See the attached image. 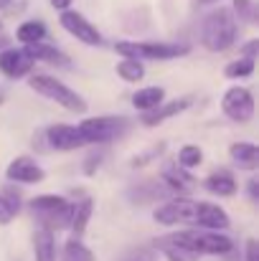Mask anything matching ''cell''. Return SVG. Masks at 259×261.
Masks as SVG:
<instances>
[{"label": "cell", "instance_id": "6da1fadb", "mask_svg": "<svg viewBox=\"0 0 259 261\" xmlns=\"http://www.w3.org/2000/svg\"><path fill=\"white\" fill-rule=\"evenodd\" d=\"M237 41V18L229 8H216L203 18L201 25V43L208 51H226Z\"/></svg>", "mask_w": 259, "mask_h": 261}, {"label": "cell", "instance_id": "7a4b0ae2", "mask_svg": "<svg viewBox=\"0 0 259 261\" xmlns=\"http://www.w3.org/2000/svg\"><path fill=\"white\" fill-rule=\"evenodd\" d=\"M28 87L33 89L36 94L56 101L59 107H64V109H69L74 114H84L86 112V101L82 99V94H77L72 87H66L64 82H59L51 74H33L28 79Z\"/></svg>", "mask_w": 259, "mask_h": 261}, {"label": "cell", "instance_id": "3957f363", "mask_svg": "<svg viewBox=\"0 0 259 261\" xmlns=\"http://www.w3.org/2000/svg\"><path fill=\"white\" fill-rule=\"evenodd\" d=\"M168 239L175 241L178 246L193 251V254H216L224 256L234 249L231 239L224 236L221 231H178V233H168Z\"/></svg>", "mask_w": 259, "mask_h": 261}, {"label": "cell", "instance_id": "277c9868", "mask_svg": "<svg viewBox=\"0 0 259 261\" xmlns=\"http://www.w3.org/2000/svg\"><path fill=\"white\" fill-rule=\"evenodd\" d=\"M130 127V119L125 117H86L79 122V135L86 145H104L117 137H122Z\"/></svg>", "mask_w": 259, "mask_h": 261}, {"label": "cell", "instance_id": "5b68a950", "mask_svg": "<svg viewBox=\"0 0 259 261\" xmlns=\"http://www.w3.org/2000/svg\"><path fill=\"white\" fill-rule=\"evenodd\" d=\"M114 51L122 54V56H132V59H150V61H171L178 56H185L188 54V46H180V43H155V41H148V43H137V41H117L114 43Z\"/></svg>", "mask_w": 259, "mask_h": 261}, {"label": "cell", "instance_id": "8992f818", "mask_svg": "<svg viewBox=\"0 0 259 261\" xmlns=\"http://www.w3.org/2000/svg\"><path fill=\"white\" fill-rule=\"evenodd\" d=\"M221 112L231 122H249L254 117V96H252V91L244 87L229 89L221 96Z\"/></svg>", "mask_w": 259, "mask_h": 261}, {"label": "cell", "instance_id": "52a82bcc", "mask_svg": "<svg viewBox=\"0 0 259 261\" xmlns=\"http://www.w3.org/2000/svg\"><path fill=\"white\" fill-rule=\"evenodd\" d=\"M59 23L64 25V31L66 33H72L77 41H82L86 46H102V33L86 20L82 13H77V10H61V15H59Z\"/></svg>", "mask_w": 259, "mask_h": 261}, {"label": "cell", "instance_id": "ba28073f", "mask_svg": "<svg viewBox=\"0 0 259 261\" xmlns=\"http://www.w3.org/2000/svg\"><path fill=\"white\" fill-rule=\"evenodd\" d=\"M33 56L28 48H3L0 51V74L8 79H23L33 71Z\"/></svg>", "mask_w": 259, "mask_h": 261}, {"label": "cell", "instance_id": "9c48e42d", "mask_svg": "<svg viewBox=\"0 0 259 261\" xmlns=\"http://www.w3.org/2000/svg\"><path fill=\"white\" fill-rule=\"evenodd\" d=\"M193 200H188L185 195H175L171 198L168 203H163L160 208H155V221L158 223H163V226H175V223H180V221H191V216H193Z\"/></svg>", "mask_w": 259, "mask_h": 261}, {"label": "cell", "instance_id": "30bf717a", "mask_svg": "<svg viewBox=\"0 0 259 261\" xmlns=\"http://www.w3.org/2000/svg\"><path fill=\"white\" fill-rule=\"evenodd\" d=\"M191 221L196 226H203L208 231H226L229 228V216L221 205L216 203H196L193 205V216Z\"/></svg>", "mask_w": 259, "mask_h": 261}, {"label": "cell", "instance_id": "8fae6325", "mask_svg": "<svg viewBox=\"0 0 259 261\" xmlns=\"http://www.w3.org/2000/svg\"><path fill=\"white\" fill-rule=\"evenodd\" d=\"M8 180H13V182H23V185H33V182H41L46 173H43V168L33 160V158H15L10 165H8Z\"/></svg>", "mask_w": 259, "mask_h": 261}, {"label": "cell", "instance_id": "7c38bea8", "mask_svg": "<svg viewBox=\"0 0 259 261\" xmlns=\"http://www.w3.org/2000/svg\"><path fill=\"white\" fill-rule=\"evenodd\" d=\"M46 140L54 150H61V152H69V150H79L82 145H86L79 135L77 127L72 124H54L46 129Z\"/></svg>", "mask_w": 259, "mask_h": 261}, {"label": "cell", "instance_id": "4fadbf2b", "mask_svg": "<svg viewBox=\"0 0 259 261\" xmlns=\"http://www.w3.org/2000/svg\"><path fill=\"white\" fill-rule=\"evenodd\" d=\"M160 180H163V188L173 193V195H188L191 188H193V177L183 170H175V168H166L160 173Z\"/></svg>", "mask_w": 259, "mask_h": 261}, {"label": "cell", "instance_id": "5bb4252c", "mask_svg": "<svg viewBox=\"0 0 259 261\" xmlns=\"http://www.w3.org/2000/svg\"><path fill=\"white\" fill-rule=\"evenodd\" d=\"M191 107V99H175V101H168L166 107H155V109H148V114H143V124L145 127H155V124H160V122H166V119H171L175 114H180L183 109H188Z\"/></svg>", "mask_w": 259, "mask_h": 261}, {"label": "cell", "instance_id": "9a60e30c", "mask_svg": "<svg viewBox=\"0 0 259 261\" xmlns=\"http://www.w3.org/2000/svg\"><path fill=\"white\" fill-rule=\"evenodd\" d=\"M229 155H231V160H234L239 168H244V170H257L259 147L254 142H234V145L229 147Z\"/></svg>", "mask_w": 259, "mask_h": 261}, {"label": "cell", "instance_id": "2e32d148", "mask_svg": "<svg viewBox=\"0 0 259 261\" xmlns=\"http://www.w3.org/2000/svg\"><path fill=\"white\" fill-rule=\"evenodd\" d=\"M72 216H74V203H69V200H66L61 208H56V211H54V213H49V216H41L38 221H41V228H46V231L56 233V231L69 228Z\"/></svg>", "mask_w": 259, "mask_h": 261}, {"label": "cell", "instance_id": "e0dca14e", "mask_svg": "<svg viewBox=\"0 0 259 261\" xmlns=\"http://www.w3.org/2000/svg\"><path fill=\"white\" fill-rule=\"evenodd\" d=\"M206 190L208 193H214V195H224V198H229V195H234L237 193V180H234V175L226 173V170H221V173H211L206 177Z\"/></svg>", "mask_w": 259, "mask_h": 261}, {"label": "cell", "instance_id": "ac0fdd59", "mask_svg": "<svg viewBox=\"0 0 259 261\" xmlns=\"http://www.w3.org/2000/svg\"><path fill=\"white\" fill-rule=\"evenodd\" d=\"M26 48H28V54L33 56V61H46V64H56V66H69V64H72L59 48L46 46L43 41H38V43H28Z\"/></svg>", "mask_w": 259, "mask_h": 261}, {"label": "cell", "instance_id": "d6986e66", "mask_svg": "<svg viewBox=\"0 0 259 261\" xmlns=\"http://www.w3.org/2000/svg\"><path fill=\"white\" fill-rule=\"evenodd\" d=\"M33 251H36V261H56V241L54 233L46 228H38L33 233Z\"/></svg>", "mask_w": 259, "mask_h": 261}, {"label": "cell", "instance_id": "ffe728a7", "mask_svg": "<svg viewBox=\"0 0 259 261\" xmlns=\"http://www.w3.org/2000/svg\"><path fill=\"white\" fill-rule=\"evenodd\" d=\"M163 89L160 87H145V89H137L132 94V107L140 109V112H148V109H155L163 104Z\"/></svg>", "mask_w": 259, "mask_h": 261}, {"label": "cell", "instance_id": "44dd1931", "mask_svg": "<svg viewBox=\"0 0 259 261\" xmlns=\"http://www.w3.org/2000/svg\"><path fill=\"white\" fill-rule=\"evenodd\" d=\"M91 211H94V200L91 198H84L79 205H74V216H72V223H69L74 239H82L84 236L86 226H89V218H91Z\"/></svg>", "mask_w": 259, "mask_h": 261}, {"label": "cell", "instance_id": "7402d4cb", "mask_svg": "<svg viewBox=\"0 0 259 261\" xmlns=\"http://www.w3.org/2000/svg\"><path fill=\"white\" fill-rule=\"evenodd\" d=\"M155 249H158V251H163V256H166L168 261H198V254H193V251H188V249L178 246V244L171 241L168 236L158 239V241H155Z\"/></svg>", "mask_w": 259, "mask_h": 261}, {"label": "cell", "instance_id": "603a6c76", "mask_svg": "<svg viewBox=\"0 0 259 261\" xmlns=\"http://www.w3.org/2000/svg\"><path fill=\"white\" fill-rule=\"evenodd\" d=\"M46 33H49V31H46V25H43L41 20H26V23L18 25L15 38H18L23 46H28V43H38V41H43Z\"/></svg>", "mask_w": 259, "mask_h": 261}, {"label": "cell", "instance_id": "cb8c5ba5", "mask_svg": "<svg viewBox=\"0 0 259 261\" xmlns=\"http://www.w3.org/2000/svg\"><path fill=\"white\" fill-rule=\"evenodd\" d=\"M117 76L127 84H137L143 76H145V69L140 64V59H132V56H125L120 64H117Z\"/></svg>", "mask_w": 259, "mask_h": 261}, {"label": "cell", "instance_id": "d4e9b609", "mask_svg": "<svg viewBox=\"0 0 259 261\" xmlns=\"http://www.w3.org/2000/svg\"><path fill=\"white\" fill-rule=\"evenodd\" d=\"M66 200L61 198V195H36L31 203H28V208H31V213H36L38 218L41 216H49V213H54L56 208H61Z\"/></svg>", "mask_w": 259, "mask_h": 261}, {"label": "cell", "instance_id": "484cf974", "mask_svg": "<svg viewBox=\"0 0 259 261\" xmlns=\"http://www.w3.org/2000/svg\"><path fill=\"white\" fill-rule=\"evenodd\" d=\"M59 261H94V254L89 246L82 244V239H72V241H66Z\"/></svg>", "mask_w": 259, "mask_h": 261}, {"label": "cell", "instance_id": "4316f807", "mask_svg": "<svg viewBox=\"0 0 259 261\" xmlns=\"http://www.w3.org/2000/svg\"><path fill=\"white\" fill-rule=\"evenodd\" d=\"M224 74H226L229 79H247V76H252V74H254V59H247V56H239L237 61H231V64H226V69H224Z\"/></svg>", "mask_w": 259, "mask_h": 261}, {"label": "cell", "instance_id": "83f0119b", "mask_svg": "<svg viewBox=\"0 0 259 261\" xmlns=\"http://www.w3.org/2000/svg\"><path fill=\"white\" fill-rule=\"evenodd\" d=\"M203 163V150L198 145H183L180 152H178V165L191 170V168H198Z\"/></svg>", "mask_w": 259, "mask_h": 261}, {"label": "cell", "instance_id": "f1b7e54d", "mask_svg": "<svg viewBox=\"0 0 259 261\" xmlns=\"http://www.w3.org/2000/svg\"><path fill=\"white\" fill-rule=\"evenodd\" d=\"M234 10H237L239 20H244V23H252V20L257 18L254 0H234Z\"/></svg>", "mask_w": 259, "mask_h": 261}, {"label": "cell", "instance_id": "f546056e", "mask_svg": "<svg viewBox=\"0 0 259 261\" xmlns=\"http://www.w3.org/2000/svg\"><path fill=\"white\" fill-rule=\"evenodd\" d=\"M0 200L18 216V211H20V193H18L15 188H3V190H0Z\"/></svg>", "mask_w": 259, "mask_h": 261}, {"label": "cell", "instance_id": "4dcf8cb0", "mask_svg": "<svg viewBox=\"0 0 259 261\" xmlns=\"http://www.w3.org/2000/svg\"><path fill=\"white\" fill-rule=\"evenodd\" d=\"M257 51H259L257 38H252V41H247V43L242 46V56H247V59H257Z\"/></svg>", "mask_w": 259, "mask_h": 261}, {"label": "cell", "instance_id": "1f68e13d", "mask_svg": "<svg viewBox=\"0 0 259 261\" xmlns=\"http://www.w3.org/2000/svg\"><path fill=\"white\" fill-rule=\"evenodd\" d=\"M102 165V155H89L84 160V173L86 175H94V170Z\"/></svg>", "mask_w": 259, "mask_h": 261}, {"label": "cell", "instance_id": "d6a6232c", "mask_svg": "<svg viewBox=\"0 0 259 261\" xmlns=\"http://www.w3.org/2000/svg\"><path fill=\"white\" fill-rule=\"evenodd\" d=\"M13 218H15V213H13V211H10V208L3 203V200H0V226H8Z\"/></svg>", "mask_w": 259, "mask_h": 261}, {"label": "cell", "instance_id": "836d02e7", "mask_svg": "<svg viewBox=\"0 0 259 261\" xmlns=\"http://www.w3.org/2000/svg\"><path fill=\"white\" fill-rule=\"evenodd\" d=\"M247 261H257V241L254 239L247 241Z\"/></svg>", "mask_w": 259, "mask_h": 261}, {"label": "cell", "instance_id": "e575fe53", "mask_svg": "<svg viewBox=\"0 0 259 261\" xmlns=\"http://www.w3.org/2000/svg\"><path fill=\"white\" fill-rule=\"evenodd\" d=\"M247 190H249V198H252V200H257V198H259V182H257V177H252V180H249Z\"/></svg>", "mask_w": 259, "mask_h": 261}, {"label": "cell", "instance_id": "d590c367", "mask_svg": "<svg viewBox=\"0 0 259 261\" xmlns=\"http://www.w3.org/2000/svg\"><path fill=\"white\" fill-rule=\"evenodd\" d=\"M72 3H74V0H51V5H54L56 10H66Z\"/></svg>", "mask_w": 259, "mask_h": 261}, {"label": "cell", "instance_id": "8d00e7d4", "mask_svg": "<svg viewBox=\"0 0 259 261\" xmlns=\"http://www.w3.org/2000/svg\"><path fill=\"white\" fill-rule=\"evenodd\" d=\"M135 261H155V256L145 251V254H140V256H137V259H135Z\"/></svg>", "mask_w": 259, "mask_h": 261}, {"label": "cell", "instance_id": "74e56055", "mask_svg": "<svg viewBox=\"0 0 259 261\" xmlns=\"http://www.w3.org/2000/svg\"><path fill=\"white\" fill-rule=\"evenodd\" d=\"M10 3H13V0H0V10H3V8H8Z\"/></svg>", "mask_w": 259, "mask_h": 261}, {"label": "cell", "instance_id": "f35d334b", "mask_svg": "<svg viewBox=\"0 0 259 261\" xmlns=\"http://www.w3.org/2000/svg\"><path fill=\"white\" fill-rule=\"evenodd\" d=\"M198 3H203V5H208V3H219V0H198Z\"/></svg>", "mask_w": 259, "mask_h": 261}, {"label": "cell", "instance_id": "ab89813d", "mask_svg": "<svg viewBox=\"0 0 259 261\" xmlns=\"http://www.w3.org/2000/svg\"><path fill=\"white\" fill-rule=\"evenodd\" d=\"M0 46H5V38H0Z\"/></svg>", "mask_w": 259, "mask_h": 261}, {"label": "cell", "instance_id": "60d3db41", "mask_svg": "<svg viewBox=\"0 0 259 261\" xmlns=\"http://www.w3.org/2000/svg\"><path fill=\"white\" fill-rule=\"evenodd\" d=\"M0 31H3V23H0Z\"/></svg>", "mask_w": 259, "mask_h": 261}]
</instances>
